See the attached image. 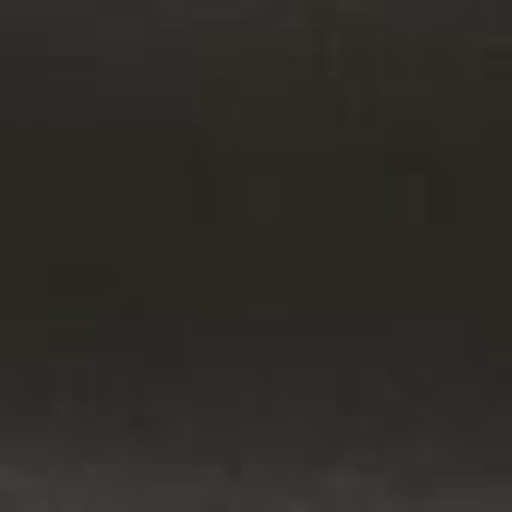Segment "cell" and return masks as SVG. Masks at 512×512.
I'll list each match as a JSON object with an SVG mask.
<instances>
[]
</instances>
